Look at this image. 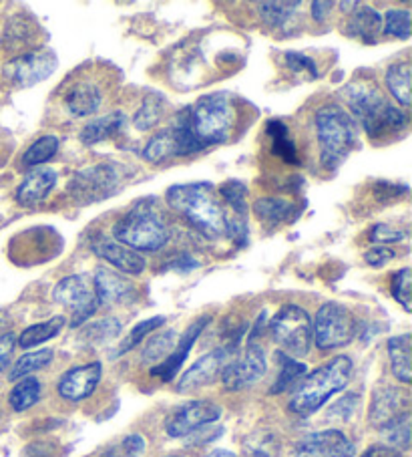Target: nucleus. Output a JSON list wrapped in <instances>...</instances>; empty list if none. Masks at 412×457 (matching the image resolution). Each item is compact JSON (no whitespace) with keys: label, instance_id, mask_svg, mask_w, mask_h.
I'll return each instance as SVG.
<instances>
[{"label":"nucleus","instance_id":"nucleus-40","mask_svg":"<svg viewBox=\"0 0 412 457\" xmlns=\"http://www.w3.org/2000/svg\"><path fill=\"white\" fill-rule=\"evenodd\" d=\"M163 325H165V317H153V319L141 320L139 325H135L131 328V333L123 338V343L119 345V351L115 354L119 357V354H125V353L133 351L135 346H137L141 341H144L147 335L155 333V330L160 328V327H163Z\"/></svg>","mask_w":412,"mask_h":457},{"label":"nucleus","instance_id":"nucleus-9","mask_svg":"<svg viewBox=\"0 0 412 457\" xmlns=\"http://www.w3.org/2000/svg\"><path fill=\"white\" fill-rule=\"evenodd\" d=\"M53 298L62 309L70 312V317H73L70 319V327L73 328L85 325L99 309L93 285L85 277H81V274L62 278L53 290Z\"/></svg>","mask_w":412,"mask_h":457},{"label":"nucleus","instance_id":"nucleus-45","mask_svg":"<svg viewBox=\"0 0 412 457\" xmlns=\"http://www.w3.org/2000/svg\"><path fill=\"white\" fill-rule=\"evenodd\" d=\"M145 453V439L141 436H127L121 444L109 447L99 457H141Z\"/></svg>","mask_w":412,"mask_h":457},{"label":"nucleus","instance_id":"nucleus-1","mask_svg":"<svg viewBox=\"0 0 412 457\" xmlns=\"http://www.w3.org/2000/svg\"><path fill=\"white\" fill-rule=\"evenodd\" d=\"M342 96L370 139H386L407 129V115L388 104L372 81H354L346 87Z\"/></svg>","mask_w":412,"mask_h":457},{"label":"nucleus","instance_id":"nucleus-12","mask_svg":"<svg viewBox=\"0 0 412 457\" xmlns=\"http://www.w3.org/2000/svg\"><path fill=\"white\" fill-rule=\"evenodd\" d=\"M69 192L81 204L105 200L117 192V173L111 165H93L70 179Z\"/></svg>","mask_w":412,"mask_h":457},{"label":"nucleus","instance_id":"nucleus-34","mask_svg":"<svg viewBox=\"0 0 412 457\" xmlns=\"http://www.w3.org/2000/svg\"><path fill=\"white\" fill-rule=\"evenodd\" d=\"M163 112H165L163 96H160V93H149V96L144 99V104H141L137 115H135L133 120L135 128L139 131H149L161 121Z\"/></svg>","mask_w":412,"mask_h":457},{"label":"nucleus","instance_id":"nucleus-10","mask_svg":"<svg viewBox=\"0 0 412 457\" xmlns=\"http://www.w3.org/2000/svg\"><path fill=\"white\" fill-rule=\"evenodd\" d=\"M59 67V59L51 49H37L6 62L4 75L17 87H33L49 79Z\"/></svg>","mask_w":412,"mask_h":457},{"label":"nucleus","instance_id":"nucleus-31","mask_svg":"<svg viewBox=\"0 0 412 457\" xmlns=\"http://www.w3.org/2000/svg\"><path fill=\"white\" fill-rule=\"evenodd\" d=\"M43 395V385L35 377H25V379L19 381L14 385V389L9 395V403L14 409V411H27L33 405H37L41 401Z\"/></svg>","mask_w":412,"mask_h":457},{"label":"nucleus","instance_id":"nucleus-30","mask_svg":"<svg viewBox=\"0 0 412 457\" xmlns=\"http://www.w3.org/2000/svg\"><path fill=\"white\" fill-rule=\"evenodd\" d=\"M65 325H67L65 317H53L45 322H38V325H33L22 330L19 337V345L22 349H33V346L43 345L57 337Z\"/></svg>","mask_w":412,"mask_h":457},{"label":"nucleus","instance_id":"nucleus-44","mask_svg":"<svg viewBox=\"0 0 412 457\" xmlns=\"http://www.w3.org/2000/svg\"><path fill=\"white\" fill-rule=\"evenodd\" d=\"M410 290H412L410 268H400V270L396 272L394 278H392V296L396 298V303H399L407 312L412 311Z\"/></svg>","mask_w":412,"mask_h":457},{"label":"nucleus","instance_id":"nucleus-7","mask_svg":"<svg viewBox=\"0 0 412 457\" xmlns=\"http://www.w3.org/2000/svg\"><path fill=\"white\" fill-rule=\"evenodd\" d=\"M269 333L288 357H304L312 345V319L302 306L286 304L269 322Z\"/></svg>","mask_w":412,"mask_h":457},{"label":"nucleus","instance_id":"nucleus-51","mask_svg":"<svg viewBox=\"0 0 412 457\" xmlns=\"http://www.w3.org/2000/svg\"><path fill=\"white\" fill-rule=\"evenodd\" d=\"M332 6H334L332 3H314V4H312L314 19L318 21V22H324V19H326V14L330 12Z\"/></svg>","mask_w":412,"mask_h":457},{"label":"nucleus","instance_id":"nucleus-13","mask_svg":"<svg viewBox=\"0 0 412 457\" xmlns=\"http://www.w3.org/2000/svg\"><path fill=\"white\" fill-rule=\"evenodd\" d=\"M266 373V353L258 343L250 341L240 359L229 361L221 373V381L227 391H242L258 383Z\"/></svg>","mask_w":412,"mask_h":457},{"label":"nucleus","instance_id":"nucleus-33","mask_svg":"<svg viewBox=\"0 0 412 457\" xmlns=\"http://www.w3.org/2000/svg\"><path fill=\"white\" fill-rule=\"evenodd\" d=\"M53 357H54L53 349H38V351L22 354V357L12 365L9 379L19 381V379H25V377H30L37 371H41L43 367L49 365Z\"/></svg>","mask_w":412,"mask_h":457},{"label":"nucleus","instance_id":"nucleus-28","mask_svg":"<svg viewBox=\"0 0 412 457\" xmlns=\"http://www.w3.org/2000/svg\"><path fill=\"white\" fill-rule=\"evenodd\" d=\"M266 133H268L269 141H272V147H269V152H272L274 155L282 157V160L286 163H294V165L300 163L296 144H294V139L290 137L286 125H284L282 121H269L268 128H266Z\"/></svg>","mask_w":412,"mask_h":457},{"label":"nucleus","instance_id":"nucleus-24","mask_svg":"<svg viewBox=\"0 0 412 457\" xmlns=\"http://www.w3.org/2000/svg\"><path fill=\"white\" fill-rule=\"evenodd\" d=\"M346 27V33L350 37L360 38V41L368 45H375L380 30H383V17L375 9H370V6H362V9L352 14V19L348 21Z\"/></svg>","mask_w":412,"mask_h":457},{"label":"nucleus","instance_id":"nucleus-19","mask_svg":"<svg viewBox=\"0 0 412 457\" xmlns=\"http://www.w3.org/2000/svg\"><path fill=\"white\" fill-rule=\"evenodd\" d=\"M93 290L97 303L105 306L127 303L135 295L133 282L123 278V274L111 270V268H99L93 278Z\"/></svg>","mask_w":412,"mask_h":457},{"label":"nucleus","instance_id":"nucleus-5","mask_svg":"<svg viewBox=\"0 0 412 457\" xmlns=\"http://www.w3.org/2000/svg\"><path fill=\"white\" fill-rule=\"evenodd\" d=\"M314 121L320 145V162L326 170H336L356 145L354 120L340 105H324L316 112Z\"/></svg>","mask_w":412,"mask_h":457},{"label":"nucleus","instance_id":"nucleus-27","mask_svg":"<svg viewBox=\"0 0 412 457\" xmlns=\"http://www.w3.org/2000/svg\"><path fill=\"white\" fill-rule=\"evenodd\" d=\"M410 77L412 65L410 61H399L386 71V87L392 93V97L399 101L402 107L410 105Z\"/></svg>","mask_w":412,"mask_h":457},{"label":"nucleus","instance_id":"nucleus-18","mask_svg":"<svg viewBox=\"0 0 412 457\" xmlns=\"http://www.w3.org/2000/svg\"><path fill=\"white\" fill-rule=\"evenodd\" d=\"M408 399L402 391L394 387H378L372 393V403L368 420L372 428L383 431L388 428L394 420H399L402 413L408 411Z\"/></svg>","mask_w":412,"mask_h":457},{"label":"nucleus","instance_id":"nucleus-39","mask_svg":"<svg viewBox=\"0 0 412 457\" xmlns=\"http://www.w3.org/2000/svg\"><path fill=\"white\" fill-rule=\"evenodd\" d=\"M384 35L407 41L412 33V14L407 9H391L384 17Z\"/></svg>","mask_w":412,"mask_h":457},{"label":"nucleus","instance_id":"nucleus-2","mask_svg":"<svg viewBox=\"0 0 412 457\" xmlns=\"http://www.w3.org/2000/svg\"><path fill=\"white\" fill-rule=\"evenodd\" d=\"M168 204L208 238L226 236V210L211 184L173 186L168 190Z\"/></svg>","mask_w":412,"mask_h":457},{"label":"nucleus","instance_id":"nucleus-53","mask_svg":"<svg viewBox=\"0 0 412 457\" xmlns=\"http://www.w3.org/2000/svg\"><path fill=\"white\" fill-rule=\"evenodd\" d=\"M165 457H184V455H165Z\"/></svg>","mask_w":412,"mask_h":457},{"label":"nucleus","instance_id":"nucleus-14","mask_svg":"<svg viewBox=\"0 0 412 457\" xmlns=\"http://www.w3.org/2000/svg\"><path fill=\"white\" fill-rule=\"evenodd\" d=\"M232 354H234V345L219 346V349H213L208 354H203L202 359H197L194 365L181 375V379L177 383V391L189 393V391L208 387V385H211L221 373H224V369L227 367Z\"/></svg>","mask_w":412,"mask_h":457},{"label":"nucleus","instance_id":"nucleus-6","mask_svg":"<svg viewBox=\"0 0 412 457\" xmlns=\"http://www.w3.org/2000/svg\"><path fill=\"white\" fill-rule=\"evenodd\" d=\"M119 244L135 252L161 250L169 240V230L153 206L137 204L113 228Z\"/></svg>","mask_w":412,"mask_h":457},{"label":"nucleus","instance_id":"nucleus-49","mask_svg":"<svg viewBox=\"0 0 412 457\" xmlns=\"http://www.w3.org/2000/svg\"><path fill=\"white\" fill-rule=\"evenodd\" d=\"M14 345H17V337L12 333H6L0 337V373L9 369L12 353H14Z\"/></svg>","mask_w":412,"mask_h":457},{"label":"nucleus","instance_id":"nucleus-25","mask_svg":"<svg viewBox=\"0 0 412 457\" xmlns=\"http://www.w3.org/2000/svg\"><path fill=\"white\" fill-rule=\"evenodd\" d=\"M125 128V115L123 113H109L103 115L99 120L87 123L81 131V141L85 145H95L101 141H107L111 137H117Z\"/></svg>","mask_w":412,"mask_h":457},{"label":"nucleus","instance_id":"nucleus-37","mask_svg":"<svg viewBox=\"0 0 412 457\" xmlns=\"http://www.w3.org/2000/svg\"><path fill=\"white\" fill-rule=\"evenodd\" d=\"M59 147H61L59 137L43 136V137H38L35 144L27 149L25 157H22V162H25V165H29V168H37V165H43L45 162L53 160L54 154L59 152Z\"/></svg>","mask_w":412,"mask_h":457},{"label":"nucleus","instance_id":"nucleus-20","mask_svg":"<svg viewBox=\"0 0 412 457\" xmlns=\"http://www.w3.org/2000/svg\"><path fill=\"white\" fill-rule=\"evenodd\" d=\"M93 250L95 254L101 256L107 264L115 266L123 274H141L147 268V260L139 252L127 248L115 240L101 238L93 242Z\"/></svg>","mask_w":412,"mask_h":457},{"label":"nucleus","instance_id":"nucleus-38","mask_svg":"<svg viewBox=\"0 0 412 457\" xmlns=\"http://www.w3.org/2000/svg\"><path fill=\"white\" fill-rule=\"evenodd\" d=\"M261 21L268 27H284L292 14L300 9V3H260L258 4Z\"/></svg>","mask_w":412,"mask_h":457},{"label":"nucleus","instance_id":"nucleus-4","mask_svg":"<svg viewBox=\"0 0 412 457\" xmlns=\"http://www.w3.org/2000/svg\"><path fill=\"white\" fill-rule=\"evenodd\" d=\"M352 377V361L340 354L322 367L306 375L294 389L290 399V409L300 417H310L326 403V401L342 391Z\"/></svg>","mask_w":412,"mask_h":457},{"label":"nucleus","instance_id":"nucleus-46","mask_svg":"<svg viewBox=\"0 0 412 457\" xmlns=\"http://www.w3.org/2000/svg\"><path fill=\"white\" fill-rule=\"evenodd\" d=\"M407 238V232L400 230V228H394L391 224H378L370 230V240L376 244H386V242H400Z\"/></svg>","mask_w":412,"mask_h":457},{"label":"nucleus","instance_id":"nucleus-22","mask_svg":"<svg viewBox=\"0 0 412 457\" xmlns=\"http://www.w3.org/2000/svg\"><path fill=\"white\" fill-rule=\"evenodd\" d=\"M101 101L103 96L97 85L89 81H78L67 91L65 109L73 117H87L97 112L101 107Z\"/></svg>","mask_w":412,"mask_h":457},{"label":"nucleus","instance_id":"nucleus-17","mask_svg":"<svg viewBox=\"0 0 412 457\" xmlns=\"http://www.w3.org/2000/svg\"><path fill=\"white\" fill-rule=\"evenodd\" d=\"M210 320H211V317H202L195 322H192V325H189L184 333V337L177 338V343H176V346H173V351L168 354V359L161 361L160 365H155L152 369V375L160 377L161 381H171L173 377L177 375L181 365L185 362L189 351L194 349V345L197 338H200V335L203 333V328L210 325Z\"/></svg>","mask_w":412,"mask_h":457},{"label":"nucleus","instance_id":"nucleus-42","mask_svg":"<svg viewBox=\"0 0 412 457\" xmlns=\"http://www.w3.org/2000/svg\"><path fill=\"white\" fill-rule=\"evenodd\" d=\"M383 431L386 433L388 445L396 447V449H399V452H402V449H407L410 445V411L402 413L399 420H394Z\"/></svg>","mask_w":412,"mask_h":457},{"label":"nucleus","instance_id":"nucleus-15","mask_svg":"<svg viewBox=\"0 0 412 457\" xmlns=\"http://www.w3.org/2000/svg\"><path fill=\"white\" fill-rule=\"evenodd\" d=\"M298 457H354L356 449L352 441L342 431L326 429L312 433L296 444Z\"/></svg>","mask_w":412,"mask_h":457},{"label":"nucleus","instance_id":"nucleus-48","mask_svg":"<svg viewBox=\"0 0 412 457\" xmlns=\"http://www.w3.org/2000/svg\"><path fill=\"white\" fill-rule=\"evenodd\" d=\"M394 256H396L394 250L384 248V246H376V248H370L367 254H364V260H367L368 266L378 268V266H384L391 262Z\"/></svg>","mask_w":412,"mask_h":457},{"label":"nucleus","instance_id":"nucleus-26","mask_svg":"<svg viewBox=\"0 0 412 457\" xmlns=\"http://www.w3.org/2000/svg\"><path fill=\"white\" fill-rule=\"evenodd\" d=\"M388 359H391V369L396 379L400 383H410V335L404 333L392 337L388 341Z\"/></svg>","mask_w":412,"mask_h":457},{"label":"nucleus","instance_id":"nucleus-32","mask_svg":"<svg viewBox=\"0 0 412 457\" xmlns=\"http://www.w3.org/2000/svg\"><path fill=\"white\" fill-rule=\"evenodd\" d=\"M144 157L152 163H163L171 160V157H177V145L176 137H173L171 129H163L149 139V144L144 149Z\"/></svg>","mask_w":412,"mask_h":457},{"label":"nucleus","instance_id":"nucleus-36","mask_svg":"<svg viewBox=\"0 0 412 457\" xmlns=\"http://www.w3.org/2000/svg\"><path fill=\"white\" fill-rule=\"evenodd\" d=\"M176 343H177L176 330H163V333H157L152 341L145 345L141 361H144L145 365H160L161 361L168 359V354L173 351Z\"/></svg>","mask_w":412,"mask_h":457},{"label":"nucleus","instance_id":"nucleus-29","mask_svg":"<svg viewBox=\"0 0 412 457\" xmlns=\"http://www.w3.org/2000/svg\"><path fill=\"white\" fill-rule=\"evenodd\" d=\"M278 362H280V371H278V377H276L272 389H269L272 395H278V393L298 387V383L302 381L306 375L304 362L296 361L294 357H288L286 353H278Z\"/></svg>","mask_w":412,"mask_h":457},{"label":"nucleus","instance_id":"nucleus-23","mask_svg":"<svg viewBox=\"0 0 412 457\" xmlns=\"http://www.w3.org/2000/svg\"><path fill=\"white\" fill-rule=\"evenodd\" d=\"M298 208L282 198H260L253 204V214L266 226H280L298 216Z\"/></svg>","mask_w":412,"mask_h":457},{"label":"nucleus","instance_id":"nucleus-3","mask_svg":"<svg viewBox=\"0 0 412 457\" xmlns=\"http://www.w3.org/2000/svg\"><path fill=\"white\" fill-rule=\"evenodd\" d=\"M189 131L200 149L224 144L232 136L235 125V104L229 93H210L197 99L192 107H185Z\"/></svg>","mask_w":412,"mask_h":457},{"label":"nucleus","instance_id":"nucleus-41","mask_svg":"<svg viewBox=\"0 0 412 457\" xmlns=\"http://www.w3.org/2000/svg\"><path fill=\"white\" fill-rule=\"evenodd\" d=\"M119 333H121V322L117 319H103L87 327L83 338L93 345H105L111 341V338H115Z\"/></svg>","mask_w":412,"mask_h":457},{"label":"nucleus","instance_id":"nucleus-16","mask_svg":"<svg viewBox=\"0 0 412 457\" xmlns=\"http://www.w3.org/2000/svg\"><path fill=\"white\" fill-rule=\"evenodd\" d=\"M101 375H103V367L97 361L69 369V371L62 375L57 383L59 395L67 401H73V403L91 397L101 381Z\"/></svg>","mask_w":412,"mask_h":457},{"label":"nucleus","instance_id":"nucleus-43","mask_svg":"<svg viewBox=\"0 0 412 457\" xmlns=\"http://www.w3.org/2000/svg\"><path fill=\"white\" fill-rule=\"evenodd\" d=\"M243 452L248 457H274L278 452V444L272 433H256L245 439Z\"/></svg>","mask_w":412,"mask_h":457},{"label":"nucleus","instance_id":"nucleus-52","mask_svg":"<svg viewBox=\"0 0 412 457\" xmlns=\"http://www.w3.org/2000/svg\"><path fill=\"white\" fill-rule=\"evenodd\" d=\"M205 457H237V455L227 452V449H213V452H210Z\"/></svg>","mask_w":412,"mask_h":457},{"label":"nucleus","instance_id":"nucleus-21","mask_svg":"<svg viewBox=\"0 0 412 457\" xmlns=\"http://www.w3.org/2000/svg\"><path fill=\"white\" fill-rule=\"evenodd\" d=\"M54 184H57V171L51 168H37L22 179L17 190V200L22 206H37L53 192Z\"/></svg>","mask_w":412,"mask_h":457},{"label":"nucleus","instance_id":"nucleus-50","mask_svg":"<svg viewBox=\"0 0 412 457\" xmlns=\"http://www.w3.org/2000/svg\"><path fill=\"white\" fill-rule=\"evenodd\" d=\"M360 457H402V452L386 444H376V445H370Z\"/></svg>","mask_w":412,"mask_h":457},{"label":"nucleus","instance_id":"nucleus-35","mask_svg":"<svg viewBox=\"0 0 412 457\" xmlns=\"http://www.w3.org/2000/svg\"><path fill=\"white\" fill-rule=\"evenodd\" d=\"M219 198L221 206H224V210L229 212V214L248 218L250 206L248 202H245V198H248V187H245L242 181H227V184L221 186Z\"/></svg>","mask_w":412,"mask_h":457},{"label":"nucleus","instance_id":"nucleus-8","mask_svg":"<svg viewBox=\"0 0 412 457\" xmlns=\"http://www.w3.org/2000/svg\"><path fill=\"white\" fill-rule=\"evenodd\" d=\"M356 337V319L346 306L338 303H326L316 312L312 322V341L322 351L340 349L352 343Z\"/></svg>","mask_w":412,"mask_h":457},{"label":"nucleus","instance_id":"nucleus-11","mask_svg":"<svg viewBox=\"0 0 412 457\" xmlns=\"http://www.w3.org/2000/svg\"><path fill=\"white\" fill-rule=\"evenodd\" d=\"M221 417V407L211 403V401H189V403L177 407L168 421H165V431L169 437H187L192 433L208 428L213 421Z\"/></svg>","mask_w":412,"mask_h":457},{"label":"nucleus","instance_id":"nucleus-47","mask_svg":"<svg viewBox=\"0 0 412 457\" xmlns=\"http://www.w3.org/2000/svg\"><path fill=\"white\" fill-rule=\"evenodd\" d=\"M286 62L294 73H310V77H318V67L316 62L300 53H286Z\"/></svg>","mask_w":412,"mask_h":457}]
</instances>
